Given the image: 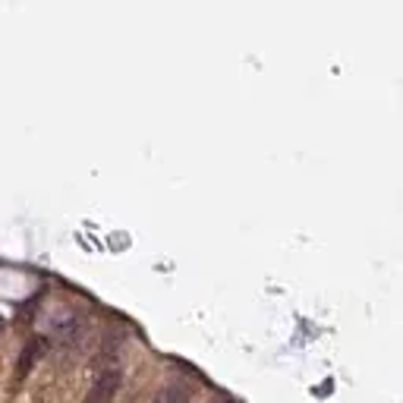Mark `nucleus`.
Returning <instances> with one entry per match:
<instances>
[{
  "instance_id": "7ed1b4c3",
  "label": "nucleus",
  "mask_w": 403,
  "mask_h": 403,
  "mask_svg": "<svg viewBox=\"0 0 403 403\" xmlns=\"http://www.w3.org/2000/svg\"><path fill=\"white\" fill-rule=\"evenodd\" d=\"M0 331H4V321H0Z\"/></svg>"
},
{
  "instance_id": "f257e3e1",
  "label": "nucleus",
  "mask_w": 403,
  "mask_h": 403,
  "mask_svg": "<svg viewBox=\"0 0 403 403\" xmlns=\"http://www.w3.org/2000/svg\"><path fill=\"white\" fill-rule=\"evenodd\" d=\"M117 387H120V372H104L89 391V403H111Z\"/></svg>"
},
{
  "instance_id": "f03ea898",
  "label": "nucleus",
  "mask_w": 403,
  "mask_h": 403,
  "mask_svg": "<svg viewBox=\"0 0 403 403\" xmlns=\"http://www.w3.org/2000/svg\"><path fill=\"white\" fill-rule=\"evenodd\" d=\"M155 403H189V387L186 385H167L164 391L158 394Z\"/></svg>"
}]
</instances>
